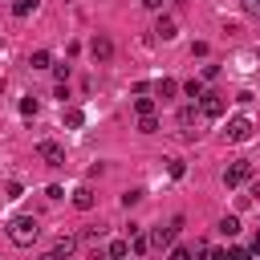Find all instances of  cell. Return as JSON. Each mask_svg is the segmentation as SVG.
<instances>
[{"mask_svg": "<svg viewBox=\"0 0 260 260\" xmlns=\"http://www.w3.org/2000/svg\"><path fill=\"white\" fill-rule=\"evenodd\" d=\"M142 8H150V12H158V8H162V0H142Z\"/></svg>", "mask_w": 260, "mask_h": 260, "instance_id": "f1b7e54d", "label": "cell"}, {"mask_svg": "<svg viewBox=\"0 0 260 260\" xmlns=\"http://www.w3.org/2000/svg\"><path fill=\"white\" fill-rule=\"evenodd\" d=\"M175 4H187V0H175Z\"/></svg>", "mask_w": 260, "mask_h": 260, "instance_id": "f546056e", "label": "cell"}, {"mask_svg": "<svg viewBox=\"0 0 260 260\" xmlns=\"http://www.w3.org/2000/svg\"><path fill=\"white\" fill-rule=\"evenodd\" d=\"M65 126H69V130H81V126H85V110L69 106V110H65Z\"/></svg>", "mask_w": 260, "mask_h": 260, "instance_id": "7c38bea8", "label": "cell"}, {"mask_svg": "<svg viewBox=\"0 0 260 260\" xmlns=\"http://www.w3.org/2000/svg\"><path fill=\"white\" fill-rule=\"evenodd\" d=\"M150 89H154V98H162V102H167V98H175V93H179V81H171V77H158Z\"/></svg>", "mask_w": 260, "mask_h": 260, "instance_id": "30bf717a", "label": "cell"}, {"mask_svg": "<svg viewBox=\"0 0 260 260\" xmlns=\"http://www.w3.org/2000/svg\"><path fill=\"white\" fill-rule=\"evenodd\" d=\"M37 4H41V0H12V16H16V20H24L28 12H37Z\"/></svg>", "mask_w": 260, "mask_h": 260, "instance_id": "4fadbf2b", "label": "cell"}, {"mask_svg": "<svg viewBox=\"0 0 260 260\" xmlns=\"http://www.w3.org/2000/svg\"><path fill=\"white\" fill-rule=\"evenodd\" d=\"M28 65H32V69H49V65H53V57H49L45 49H37V53L28 57Z\"/></svg>", "mask_w": 260, "mask_h": 260, "instance_id": "e0dca14e", "label": "cell"}, {"mask_svg": "<svg viewBox=\"0 0 260 260\" xmlns=\"http://www.w3.org/2000/svg\"><path fill=\"white\" fill-rule=\"evenodd\" d=\"M183 93H187V98H191V102H199V98H203V93H207V89H203V77H191V81H187V85H183Z\"/></svg>", "mask_w": 260, "mask_h": 260, "instance_id": "5bb4252c", "label": "cell"}, {"mask_svg": "<svg viewBox=\"0 0 260 260\" xmlns=\"http://www.w3.org/2000/svg\"><path fill=\"white\" fill-rule=\"evenodd\" d=\"M89 57H93L98 65H106V61L114 57V45H110V37H102V32H98V37L89 41Z\"/></svg>", "mask_w": 260, "mask_h": 260, "instance_id": "52a82bcc", "label": "cell"}, {"mask_svg": "<svg viewBox=\"0 0 260 260\" xmlns=\"http://www.w3.org/2000/svg\"><path fill=\"white\" fill-rule=\"evenodd\" d=\"M126 252H130V240H114L110 244V256H126Z\"/></svg>", "mask_w": 260, "mask_h": 260, "instance_id": "603a6c76", "label": "cell"}, {"mask_svg": "<svg viewBox=\"0 0 260 260\" xmlns=\"http://www.w3.org/2000/svg\"><path fill=\"white\" fill-rule=\"evenodd\" d=\"M244 12L248 16H260V0H244Z\"/></svg>", "mask_w": 260, "mask_h": 260, "instance_id": "4316f807", "label": "cell"}, {"mask_svg": "<svg viewBox=\"0 0 260 260\" xmlns=\"http://www.w3.org/2000/svg\"><path fill=\"white\" fill-rule=\"evenodd\" d=\"M37 154L45 158V167H65V146L61 142H49L45 138V142H37Z\"/></svg>", "mask_w": 260, "mask_h": 260, "instance_id": "5b68a950", "label": "cell"}, {"mask_svg": "<svg viewBox=\"0 0 260 260\" xmlns=\"http://www.w3.org/2000/svg\"><path fill=\"white\" fill-rule=\"evenodd\" d=\"M37 236H41V223H37V215H12V219H8V240H12L16 248H28V244H37Z\"/></svg>", "mask_w": 260, "mask_h": 260, "instance_id": "6da1fadb", "label": "cell"}, {"mask_svg": "<svg viewBox=\"0 0 260 260\" xmlns=\"http://www.w3.org/2000/svg\"><path fill=\"white\" fill-rule=\"evenodd\" d=\"M73 248H77V240H73V236H61V240L53 244V256H69Z\"/></svg>", "mask_w": 260, "mask_h": 260, "instance_id": "2e32d148", "label": "cell"}, {"mask_svg": "<svg viewBox=\"0 0 260 260\" xmlns=\"http://www.w3.org/2000/svg\"><path fill=\"white\" fill-rule=\"evenodd\" d=\"M219 236H228V240L240 236V219H236V215H223V219H219Z\"/></svg>", "mask_w": 260, "mask_h": 260, "instance_id": "9a60e30c", "label": "cell"}, {"mask_svg": "<svg viewBox=\"0 0 260 260\" xmlns=\"http://www.w3.org/2000/svg\"><path fill=\"white\" fill-rule=\"evenodd\" d=\"M37 110H41L37 98H24V102H20V114H24V118H37Z\"/></svg>", "mask_w": 260, "mask_h": 260, "instance_id": "ffe728a7", "label": "cell"}, {"mask_svg": "<svg viewBox=\"0 0 260 260\" xmlns=\"http://www.w3.org/2000/svg\"><path fill=\"white\" fill-rule=\"evenodd\" d=\"M179 228H183V215H175L171 228H154V232H150V244H154V248H171L175 236H179Z\"/></svg>", "mask_w": 260, "mask_h": 260, "instance_id": "8992f818", "label": "cell"}, {"mask_svg": "<svg viewBox=\"0 0 260 260\" xmlns=\"http://www.w3.org/2000/svg\"><path fill=\"white\" fill-rule=\"evenodd\" d=\"M248 252H252V256H260V228H256V236H252V244H248Z\"/></svg>", "mask_w": 260, "mask_h": 260, "instance_id": "83f0119b", "label": "cell"}, {"mask_svg": "<svg viewBox=\"0 0 260 260\" xmlns=\"http://www.w3.org/2000/svg\"><path fill=\"white\" fill-rule=\"evenodd\" d=\"M167 171H171V179H183L187 162H183V158H167Z\"/></svg>", "mask_w": 260, "mask_h": 260, "instance_id": "d6986e66", "label": "cell"}, {"mask_svg": "<svg viewBox=\"0 0 260 260\" xmlns=\"http://www.w3.org/2000/svg\"><path fill=\"white\" fill-rule=\"evenodd\" d=\"M175 122H179V130H183V138H195V122H199V110L195 106H179V114H175Z\"/></svg>", "mask_w": 260, "mask_h": 260, "instance_id": "ba28073f", "label": "cell"}, {"mask_svg": "<svg viewBox=\"0 0 260 260\" xmlns=\"http://www.w3.org/2000/svg\"><path fill=\"white\" fill-rule=\"evenodd\" d=\"M138 199H142V191H138V187H134V191H126V195H122V207H134V203H138Z\"/></svg>", "mask_w": 260, "mask_h": 260, "instance_id": "cb8c5ba5", "label": "cell"}, {"mask_svg": "<svg viewBox=\"0 0 260 260\" xmlns=\"http://www.w3.org/2000/svg\"><path fill=\"white\" fill-rule=\"evenodd\" d=\"M134 110L138 114H154V98H134Z\"/></svg>", "mask_w": 260, "mask_h": 260, "instance_id": "44dd1931", "label": "cell"}, {"mask_svg": "<svg viewBox=\"0 0 260 260\" xmlns=\"http://www.w3.org/2000/svg\"><path fill=\"white\" fill-rule=\"evenodd\" d=\"M252 179V158H236L228 171H223V183L228 187H240V183H248Z\"/></svg>", "mask_w": 260, "mask_h": 260, "instance_id": "277c9868", "label": "cell"}, {"mask_svg": "<svg viewBox=\"0 0 260 260\" xmlns=\"http://www.w3.org/2000/svg\"><path fill=\"white\" fill-rule=\"evenodd\" d=\"M219 77V65H203V81H215Z\"/></svg>", "mask_w": 260, "mask_h": 260, "instance_id": "484cf974", "label": "cell"}, {"mask_svg": "<svg viewBox=\"0 0 260 260\" xmlns=\"http://www.w3.org/2000/svg\"><path fill=\"white\" fill-rule=\"evenodd\" d=\"M223 110H228V102H223V93H215V89H207V93L199 98V114H203V118H223Z\"/></svg>", "mask_w": 260, "mask_h": 260, "instance_id": "3957f363", "label": "cell"}, {"mask_svg": "<svg viewBox=\"0 0 260 260\" xmlns=\"http://www.w3.org/2000/svg\"><path fill=\"white\" fill-rule=\"evenodd\" d=\"M154 37H162V41H175V37H179V24H175V16H158V20H154Z\"/></svg>", "mask_w": 260, "mask_h": 260, "instance_id": "9c48e42d", "label": "cell"}, {"mask_svg": "<svg viewBox=\"0 0 260 260\" xmlns=\"http://www.w3.org/2000/svg\"><path fill=\"white\" fill-rule=\"evenodd\" d=\"M252 130H256V122H252L248 114H236V118H228L223 138H228V142H248V138H252Z\"/></svg>", "mask_w": 260, "mask_h": 260, "instance_id": "7a4b0ae2", "label": "cell"}, {"mask_svg": "<svg viewBox=\"0 0 260 260\" xmlns=\"http://www.w3.org/2000/svg\"><path fill=\"white\" fill-rule=\"evenodd\" d=\"M130 248H134V252H138V256H142V252H146V248H150V236H138V232H134V244H130Z\"/></svg>", "mask_w": 260, "mask_h": 260, "instance_id": "7402d4cb", "label": "cell"}, {"mask_svg": "<svg viewBox=\"0 0 260 260\" xmlns=\"http://www.w3.org/2000/svg\"><path fill=\"white\" fill-rule=\"evenodd\" d=\"M93 203H98V195H93L89 187H77V191H73V207H77V211H89Z\"/></svg>", "mask_w": 260, "mask_h": 260, "instance_id": "8fae6325", "label": "cell"}, {"mask_svg": "<svg viewBox=\"0 0 260 260\" xmlns=\"http://www.w3.org/2000/svg\"><path fill=\"white\" fill-rule=\"evenodd\" d=\"M171 256H175V260H187V256H191V248H183V244H171Z\"/></svg>", "mask_w": 260, "mask_h": 260, "instance_id": "d4e9b609", "label": "cell"}, {"mask_svg": "<svg viewBox=\"0 0 260 260\" xmlns=\"http://www.w3.org/2000/svg\"><path fill=\"white\" fill-rule=\"evenodd\" d=\"M138 130H142V134H154V130H158V118H154V114H138Z\"/></svg>", "mask_w": 260, "mask_h": 260, "instance_id": "ac0fdd59", "label": "cell"}]
</instances>
